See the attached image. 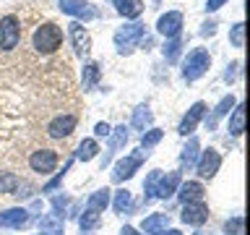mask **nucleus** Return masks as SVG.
<instances>
[{
  "mask_svg": "<svg viewBox=\"0 0 250 235\" xmlns=\"http://www.w3.org/2000/svg\"><path fill=\"white\" fill-rule=\"evenodd\" d=\"M156 31L164 37H180V31H183V13L180 11H167L164 16H159V21H156Z\"/></svg>",
  "mask_w": 250,
  "mask_h": 235,
  "instance_id": "6e6552de",
  "label": "nucleus"
},
{
  "mask_svg": "<svg viewBox=\"0 0 250 235\" xmlns=\"http://www.w3.org/2000/svg\"><path fill=\"white\" fill-rule=\"evenodd\" d=\"M97 152H99V144H97V141H94V139H83L81 144H78L76 160L89 162V160H94V157H97Z\"/></svg>",
  "mask_w": 250,
  "mask_h": 235,
  "instance_id": "b1692460",
  "label": "nucleus"
},
{
  "mask_svg": "<svg viewBox=\"0 0 250 235\" xmlns=\"http://www.w3.org/2000/svg\"><path fill=\"white\" fill-rule=\"evenodd\" d=\"M68 167H70V162H65V167H62V172H58V175H55V178L50 180V183L44 186V191H52V188H58V186H60V180H62V175L68 172Z\"/></svg>",
  "mask_w": 250,
  "mask_h": 235,
  "instance_id": "f704fd0d",
  "label": "nucleus"
},
{
  "mask_svg": "<svg viewBox=\"0 0 250 235\" xmlns=\"http://www.w3.org/2000/svg\"><path fill=\"white\" fill-rule=\"evenodd\" d=\"M141 39H144V24H128L123 26L120 31L115 34V45H117V52H130Z\"/></svg>",
  "mask_w": 250,
  "mask_h": 235,
  "instance_id": "39448f33",
  "label": "nucleus"
},
{
  "mask_svg": "<svg viewBox=\"0 0 250 235\" xmlns=\"http://www.w3.org/2000/svg\"><path fill=\"white\" fill-rule=\"evenodd\" d=\"M115 11L125 19H136L144 13V0H115Z\"/></svg>",
  "mask_w": 250,
  "mask_h": 235,
  "instance_id": "a211bd4d",
  "label": "nucleus"
},
{
  "mask_svg": "<svg viewBox=\"0 0 250 235\" xmlns=\"http://www.w3.org/2000/svg\"><path fill=\"white\" fill-rule=\"evenodd\" d=\"M99 63H86L83 66V92H91L99 84Z\"/></svg>",
  "mask_w": 250,
  "mask_h": 235,
  "instance_id": "393cba45",
  "label": "nucleus"
},
{
  "mask_svg": "<svg viewBox=\"0 0 250 235\" xmlns=\"http://www.w3.org/2000/svg\"><path fill=\"white\" fill-rule=\"evenodd\" d=\"M237 68H240V63H232V66H229V70L224 73L227 81H232V78H234V73H237Z\"/></svg>",
  "mask_w": 250,
  "mask_h": 235,
  "instance_id": "4c0bfd02",
  "label": "nucleus"
},
{
  "mask_svg": "<svg viewBox=\"0 0 250 235\" xmlns=\"http://www.w3.org/2000/svg\"><path fill=\"white\" fill-rule=\"evenodd\" d=\"M180 180H183V175H180L177 170H175V172H169L167 178H159V183H156V193H154V196H159V199H169V196L177 191Z\"/></svg>",
  "mask_w": 250,
  "mask_h": 235,
  "instance_id": "2eb2a0df",
  "label": "nucleus"
},
{
  "mask_svg": "<svg viewBox=\"0 0 250 235\" xmlns=\"http://www.w3.org/2000/svg\"><path fill=\"white\" fill-rule=\"evenodd\" d=\"M234 105H237V102H234V97H232V94H229V97H224V99H222V102H219V105H216L214 115H211L208 120H206V128L211 131V128H214V125L219 123V118H224V115L229 113V110H232Z\"/></svg>",
  "mask_w": 250,
  "mask_h": 235,
  "instance_id": "412c9836",
  "label": "nucleus"
},
{
  "mask_svg": "<svg viewBox=\"0 0 250 235\" xmlns=\"http://www.w3.org/2000/svg\"><path fill=\"white\" fill-rule=\"evenodd\" d=\"M60 45H62V29L52 21L39 24L37 31L31 34V47H34L39 55H52Z\"/></svg>",
  "mask_w": 250,
  "mask_h": 235,
  "instance_id": "f257e3e1",
  "label": "nucleus"
},
{
  "mask_svg": "<svg viewBox=\"0 0 250 235\" xmlns=\"http://www.w3.org/2000/svg\"><path fill=\"white\" fill-rule=\"evenodd\" d=\"M224 3H227V0H208L206 8H208V11H219V8H222Z\"/></svg>",
  "mask_w": 250,
  "mask_h": 235,
  "instance_id": "e433bc0d",
  "label": "nucleus"
},
{
  "mask_svg": "<svg viewBox=\"0 0 250 235\" xmlns=\"http://www.w3.org/2000/svg\"><path fill=\"white\" fill-rule=\"evenodd\" d=\"M68 31H70V39H73V47H76V55H83L91 50V37H89V31L83 29V24H78V21H73V24H68Z\"/></svg>",
  "mask_w": 250,
  "mask_h": 235,
  "instance_id": "9b49d317",
  "label": "nucleus"
},
{
  "mask_svg": "<svg viewBox=\"0 0 250 235\" xmlns=\"http://www.w3.org/2000/svg\"><path fill=\"white\" fill-rule=\"evenodd\" d=\"M29 222V212L26 209H5L0 212V225L3 227H21Z\"/></svg>",
  "mask_w": 250,
  "mask_h": 235,
  "instance_id": "dca6fc26",
  "label": "nucleus"
},
{
  "mask_svg": "<svg viewBox=\"0 0 250 235\" xmlns=\"http://www.w3.org/2000/svg\"><path fill=\"white\" fill-rule=\"evenodd\" d=\"M154 120V115H151V110H148L146 105H141L133 110V128H138V131H146L148 125H151Z\"/></svg>",
  "mask_w": 250,
  "mask_h": 235,
  "instance_id": "5701e85b",
  "label": "nucleus"
},
{
  "mask_svg": "<svg viewBox=\"0 0 250 235\" xmlns=\"http://www.w3.org/2000/svg\"><path fill=\"white\" fill-rule=\"evenodd\" d=\"M156 235H183L180 230H167V233H156Z\"/></svg>",
  "mask_w": 250,
  "mask_h": 235,
  "instance_id": "a19ab883",
  "label": "nucleus"
},
{
  "mask_svg": "<svg viewBox=\"0 0 250 235\" xmlns=\"http://www.w3.org/2000/svg\"><path fill=\"white\" fill-rule=\"evenodd\" d=\"M242 225H245V219H242V217L227 219V222H224V233L227 235H242Z\"/></svg>",
  "mask_w": 250,
  "mask_h": 235,
  "instance_id": "72a5a7b5",
  "label": "nucleus"
},
{
  "mask_svg": "<svg viewBox=\"0 0 250 235\" xmlns=\"http://www.w3.org/2000/svg\"><path fill=\"white\" fill-rule=\"evenodd\" d=\"M107 204H109V188H99L97 193H91V199H89V204H86V209H91V212H97V214H102V212L107 209Z\"/></svg>",
  "mask_w": 250,
  "mask_h": 235,
  "instance_id": "4be33fe9",
  "label": "nucleus"
},
{
  "mask_svg": "<svg viewBox=\"0 0 250 235\" xmlns=\"http://www.w3.org/2000/svg\"><path fill=\"white\" fill-rule=\"evenodd\" d=\"M203 186L198 183V180H188V183H183L180 186V191H177V196H180V201L183 204H193V201H203Z\"/></svg>",
  "mask_w": 250,
  "mask_h": 235,
  "instance_id": "4468645a",
  "label": "nucleus"
},
{
  "mask_svg": "<svg viewBox=\"0 0 250 235\" xmlns=\"http://www.w3.org/2000/svg\"><path fill=\"white\" fill-rule=\"evenodd\" d=\"M208 219V207L203 201H193L183 207V222L185 225H203Z\"/></svg>",
  "mask_w": 250,
  "mask_h": 235,
  "instance_id": "f8f14e48",
  "label": "nucleus"
},
{
  "mask_svg": "<svg viewBox=\"0 0 250 235\" xmlns=\"http://www.w3.org/2000/svg\"><path fill=\"white\" fill-rule=\"evenodd\" d=\"M120 235H138V233H136V230H133V227H128V225H125V227H123V230H120Z\"/></svg>",
  "mask_w": 250,
  "mask_h": 235,
  "instance_id": "ea45409f",
  "label": "nucleus"
},
{
  "mask_svg": "<svg viewBox=\"0 0 250 235\" xmlns=\"http://www.w3.org/2000/svg\"><path fill=\"white\" fill-rule=\"evenodd\" d=\"M19 191V178L11 175V172H3L0 175V193H16Z\"/></svg>",
  "mask_w": 250,
  "mask_h": 235,
  "instance_id": "7c9ffc66",
  "label": "nucleus"
},
{
  "mask_svg": "<svg viewBox=\"0 0 250 235\" xmlns=\"http://www.w3.org/2000/svg\"><path fill=\"white\" fill-rule=\"evenodd\" d=\"M245 131V105H234L232 120H229V133L232 136H240Z\"/></svg>",
  "mask_w": 250,
  "mask_h": 235,
  "instance_id": "a878e982",
  "label": "nucleus"
},
{
  "mask_svg": "<svg viewBox=\"0 0 250 235\" xmlns=\"http://www.w3.org/2000/svg\"><path fill=\"white\" fill-rule=\"evenodd\" d=\"M214 31H216V24L214 21H208L206 26H203V34H214Z\"/></svg>",
  "mask_w": 250,
  "mask_h": 235,
  "instance_id": "58836bf2",
  "label": "nucleus"
},
{
  "mask_svg": "<svg viewBox=\"0 0 250 235\" xmlns=\"http://www.w3.org/2000/svg\"><path fill=\"white\" fill-rule=\"evenodd\" d=\"M76 123H78L76 115H58V118H52V120L47 123V133H50L52 139H65V136L73 133Z\"/></svg>",
  "mask_w": 250,
  "mask_h": 235,
  "instance_id": "1a4fd4ad",
  "label": "nucleus"
},
{
  "mask_svg": "<svg viewBox=\"0 0 250 235\" xmlns=\"http://www.w3.org/2000/svg\"><path fill=\"white\" fill-rule=\"evenodd\" d=\"M109 136H112V139H109V152L104 154V164L109 162V157H112L117 149L125 144V141H128V128H125V125H117V128L109 131Z\"/></svg>",
  "mask_w": 250,
  "mask_h": 235,
  "instance_id": "aec40b11",
  "label": "nucleus"
},
{
  "mask_svg": "<svg viewBox=\"0 0 250 235\" xmlns=\"http://www.w3.org/2000/svg\"><path fill=\"white\" fill-rule=\"evenodd\" d=\"M146 154L148 152H144V149H136V152H130L128 157H123V160L115 164V170H112V180H115V183H123L125 178H130L133 172L141 167V162L146 160Z\"/></svg>",
  "mask_w": 250,
  "mask_h": 235,
  "instance_id": "20e7f679",
  "label": "nucleus"
},
{
  "mask_svg": "<svg viewBox=\"0 0 250 235\" xmlns=\"http://www.w3.org/2000/svg\"><path fill=\"white\" fill-rule=\"evenodd\" d=\"M180 47H183V39H180V37H172L169 39V42L167 45H164V58H167L169 63H175L177 60V55H180Z\"/></svg>",
  "mask_w": 250,
  "mask_h": 235,
  "instance_id": "c756f323",
  "label": "nucleus"
},
{
  "mask_svg": "<svg viewBox=\"0 0 250 235\" xmlns=\"http://www.w3.org/2000/svg\"><path fill=\"white\" fill-rule=\"evenodd\" d=\"M229 39L234 47H245V24H234L229 31Z\"/></svg>",
  "mask_w": 250,
  "mask_h": 235,
  "instance_id": "2f4dec72",
  "label": "nucleus"
},
{
  "mask_svg": "<svg viewBox=\"0 0 250 235\" xmlns=\"http://www.w3.org/2000/svg\"><path fill=\"white\" fill-rule=\"evenodd\" d=\"M159 178H162V170L148 172V180L144 183V201H151V199H154V193H156V183H159Z\"/></svg>",
  "mask_w": 250,
  "mask_h": 235,
  "instance_id": "cd10ccee",
  "label": "nucleus"
},
{
  "mask_svg": "<svg viewBox=\"0 0 250 235\" xmlns=\"http://www.w3.org/2000/svg\"><path fill=\"white\" fill-rule=\"evenodd\" d=\"M167 225H169V214H148L144 222H141V230H144L146 235H156Z\"/></svg>",
  "mask_w": 250,
  "mask_h": 235,
  "instance_id": "f3484780",
  "label": "nucleus"
},
{
  "mask_svg": "<svg viewBox=\"0 0 250 235\" xmlns=\"http://www.w3.org/2000/svg\"><path fill=\"white\" fill-rule=\"evenodd\" d=\"M203 113H206V105H203V102H195V105H193L190 110H188V115L183 118V123H180L177 133H183V136H188V133H193V131H195V125L201 123Z\"/></svg>",
  "mask_w": 250,
  "mask_h": 235,
  "instance_id": "ddd939ff",
  "label": "nucleus"
},
{
  "mask_svg": "<svg viewBox=\"0 0 250 235\" xmlns=\"http://www.w3.org/2000/svg\"><path fill=\"white\" fill-rule=\"evenodd\" d=\"M58 5H60L62 13H70V16H76V19H83V21L97 19V8L91 3H86V0H58Z\"/></svg>",
  "mask_w": 250,
  "mask_h": 235,
  "instance_id": "0eeeda50",
  "label": "nucleus"
},
{
  "mask_svg": "<svg viewBox=\"0 0 250 235\" xmlns=\"http://www.w3.org/2000/svg\"><path fill=\"white\" fill-rule=\"evenodd\" d=\"M162 136H164V133H162L159 128H151V131H146V133H144V139H141V146H144V149H148V146L159 144V141H162Z\"/></svg>",
  "mask_w": 250,
  "mask_h": 235,
  "instance_id": "473e14b6",
  "label": "nucleus"
},
{
  "mask_svg": "<svg viewBox=\"0 0 250 235\" xmlns=\"http://www.w3.org/2000/svg\"><path fill=\"white\" fill-rule=\"evenodd\" d=\"M195 157H198V141L190 139V141H188V146L183 149V154H180L183 167H193V164H195Z\"/></svg>",
  "mask_w": 250,
  "mask_h": 235,
  "instance_id": "bb28decb",
  "label": "nucleus"
},
{
  "mask_svg": "<svg viewBox=\"0 0 250 235\" xmlns=\"http://www.w3.org/2000/svg\"><path fill=\"white\" fill-rule=\"evenodd\" d=\"M130 207H133L130 191H117V193H115V212H117V214H125Z\"/></svg>",
  "mask_w": 250,
  "mask_h": 235,
  "instance_id": "c85d7f7f",
  "label": "nucleus"
},
{
  "mask_svg": "<svg viewBox=\"0 0 250 235\" xmlns=\"http://www.w3.org/2000/svg\"><path fill=\"white\" fill-rule=\"evenodd\" d=\"M21 42V24L13 13H8L0 19V50L11 52L13 47H19Z\"/></svg>",
  "mask_w": 250,
  "mask_h": 235,
  "instance_id": "7ed1b4c3",
  "label": "nucleus"
},
{
  "mask_svg": "<svg viewBox=\"0 0 250 235\" xmlns=\"http://www.w3.org/2000/svg\"><path fill=\"white\" fill-rule=\"evenodd\" d=\"M29 167L34 170V172L47 175V172H52L55 167H58V152H52V149H39V152H31Z\"/></svg>",
  "mask_w": 250,
  "mask_h": 235,
  "instance_id": "423d86ee",
  "label": "nucleus"
},
{
  "mask_svg": "<svg viewBox=\"0 0 250 235\" xmlns=\"http://www.w3.org/2000/svg\"><path fill=\"white\" fill-rule=\"evenodd\" d=\"M208 68H211V55H208V50L195 47L193 52H188V58H185V63H183V78H185V81H195V78H201Z\"/></svg>",
  "mask_w": 250,
  "mask_h": 235,
  "instance_id": "f03ea898",
  "label": "nucleus"
},
{
  "mask_svg": "<svg viewBox=\"0 0 250 235\" xmlns=\"http://www.w3.org/2000/svg\"><path fill=\"white\" fill-rule=\"evenodd\" d=\"M39 227H42V235H62V214H58V212L44 214L39 219Z\"/></svg>",
  "mask_w": 250,
  "mask_h": 235,
  "instance_id": "6ab92c4d",
  "label": "nucleus"
},
{
  "mask_svg": "<svg viewBox=\"0 0 250 235\" xmlns=\"http://www.w3.org/2000/svg\"><path fill=\"white\" fill-rule=\"evenodd\" d=\"M109 131H112V128H109L107 123H97V128H94V133H97V136H109Z\"/></svg>",
  "mask_w": 250,
  "mask_h": 235,
  "instance_id": "c9c22d12",
  "label": "nucleus"
},
{
  "mask_svg": "<svg viewBox=\"0 0 250 235\" xmlns=\"http://www.w3.org/2000/svg\"><path fill=\"white\" fill-rule=\"evenodd\" d=\"M219 167H222V154H219L216 149H206L198 160V175L201 178H214L219 172Z\"/></svg>",
  "mask_w": 250,
  "mask_h": 235,
  "instance_id": "9d476101",
  "label": "nucleus"
}]
</instances>
